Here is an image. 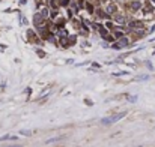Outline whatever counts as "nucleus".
Instances as JSON below:
<instances>
[{"instance_id":"nucleus-2","label":"nucleus","mask_w":155,"mask_h":147,"mask_svg":"<svg viewBox=\"0 0 155 147\" xmlns=\"http://www.w3.org/2000/svg\"><path fill=\"white\" fill-rule=\"evenodd\" d=\"M33 24H35L36 27H39V26L45 24V20L42 18V15L39 14V12H38V14H35V15H33Z\"/></svg>"},{"instance_id":"nucleus-6","label":"nucleus","mask_w":155,"mask_h":147,"mask_svg":"<svg viewBox=\"0 0 155 147\" xmlns=\"http://www.w3.org/2000/svg\"><path fill=\"white\" fill-rule=\"evenodd\" d=\"M114 23H118V24H125L126 23V18L124 15H118V14H114Z\"/></svg>"},{"instance_id":"nucleus-9","label":"nucleus","mask_w":155,"mask_h":147,"mask_svg":"<svg viewBox=\"0 0 155 147\" xmlns=\"http://www.w3.org/2000/svg\"><path fill=\"white\" fill-rule=\"evenodd\" d=\"M124 36V32H120V30H114V38L119 39V38H122Z\"/></svg>"},{"instance_id":"nucleus-3","label":"nucleus","mask_w":155,"mask_h":147,"mask_svg":"<svg viewBox=\"0 0 155 147\" xmlns=\"http://www.w3.org/2000/svg\"><path fill=\"white\" fill-rule=\"evenodd\" d=\"M116 11H118V8H116V5H113V3L105 6V14L107 15H114V14H116Z\"/></svg>"},{"instance_id":"nucleus-7","label":"nucleus","mask_w":155,"mask_h":147,"mask_svg":"<svg viewBox=\"0 0 155 147\" xmlns=\"http://www.w3.org/2000/svg\"><path fill=\"white\" fill-rule=\"evenodd\" d=\"M39 14L42 15V18H44V20H47V18L50 17V9L47 8V6H44V8L41 9V12H39Z\"/></svg>"},{"instance_id":"nucleus-1","label":"nucleus","mask_w":155,"mask_h":147,"mask_svg":"<svg viewBox=\"0 0 155 147\" xmlns=\"http://www.w3.org/2000/svg\"><path fill=\"white\" fill-rule=\"evenodd\" d=\"M125 114H126V113L122 111V113H119V114H113V116H110V117H105V119L101 120V125H111V123H114V122H118V120H120Z\"/></svg>"},{"instance_id":"nucleus-5","label":"nucleus","mask_w":155,"mask_h":147,"mask_svg":"<svg viewBox=\"0 0 155 147\" xmlns=\"http://www.w3.org/2000/svg\"><path fill=\"white\" fill-rule=\"evenodd\" d=\"M118 44H119L120 48H124V47H128V45H130V39L125 38V36H122V38L118 39Z\"/></svg>"},{"instance_id":"nucleus-12","label":"nucleus","mask_w":155,"mask_h":147,"mask_svg":"<svg viewBox=\"0 0 155 147\" xmlns=\"http://www.w3.org/2000/svg\"><path fill=\"white\" fill-rule=\"evenodd\" d=\"M137 147H143V146H137Z\"/></svg>"},{"instance_id":"nucleus-11","label":"nucleus","mask_w":155,"mask_h":147,"mask_svg":"<svg viewBox=\"0 0 155 147\" xmlns=\"http://www.w3.org/2000/svg\"><path fill=\"white\" fill-rule=\"evenodd\" d=\"M6 147H21V146H18V144H15V146H6Z\"/></svg>"},{"instance_id":"nucleus-4","label":"nucleus","mask_w":155,"mask_h":147,"mask_svg":"<svg viewBox=\"0 0 155 147\" xmlns=\"http://www.w3.org/2000/svg\"><path fill=\"white\" fill-rule=\"evenodd\" d=\"M130 8L133 11H140L141 9V0H131V2H130Z\"/></svg>"},{"instance_id":"nucleus-10","label":"nucleus","mask_w":155,"mask_h":147,"mask_svg":"<svg viewBox=\"0 0 155 147\" xmlns=\"http://www.w3.org/2000/svg\"><path fill=\"white\" fill-rule=\"evenodd\" d=\"M60 138H51V140H48V141H45L47 144H51V143H54V141H59Z\"/></svg>"},{"instance_id":"nucleus-8","label":"nucleus","mask_w":155,"mask_h":147,"mask_svg":"<svg viewBox=\"0 0 155 147\" xmlns=\"http://www.w3.org/2000/svg\"><path fill=\"white\" fill-rule=\"evenodd\" d=\"M5 140H17L15 135H3V137H0V141H5Z\"/></svg>"}]
</instances>
